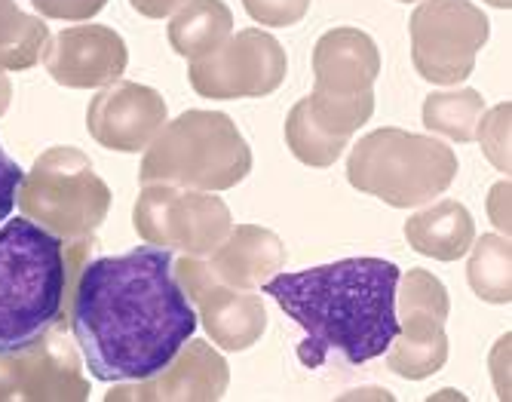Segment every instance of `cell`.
Wrapping results in <instances>:
<instances>
[{
    "mask_svg": "<svg viewBox=\"0 0 512 402\" xmlns=\"http://www.w3.org/2000/svg\"><path fill=\"white\" fill-rule=\"evenodd\" d=\"M71 332L99 381L157 375L197 332V310L175 280V255L138 246L89 261L74 292Z\"/></svg>",
    "mask_w": 512,
    "mask_h": 402,
    "instance_id": "cell-1",
    "label": "cell"
},
{
    "mask_svg": "<svg viewBox=\"0 0 512 402\" xmlns=\"http://www.w3.org/2000/svg\"><path fill=\"white\" fill-rule=\"evenodd\" d=\"M399 277V267L384 258H341L298 274H273L264 295L304 329L298 360L307 369L325 366L332 353L362 366L384 356L399 335Z\"/></svg>",
    "mask_w": 512,
    "mask_h": 402,
    "instance_id": "cell-2",
    "label": "cell"
},
{
    "mask_svg": "<svg viewBox=\"0 0 512 402\" xmlns=\"http://www.w3.org/2000/svg\"><path fill=\"white\" fill-rule=\"evenodd\" d=\"M68 283V252L56 234L25 215L0 228V356L37 344L56 326Z\"/></svg>",
    "mask_w": 512,
    "mask_h": 402,
    "instance_id": "cell-3",
    "label": "cell"
},
{
    "mask_svg": "<svg viewBox=\"0 0 512 402\" xmlns=\"http://www.w3.org/2000/svg\"><path fill=\"white\" fill-rule=\"evenodd\" d=\"M252 172V148L221 111H184L145 148L142 185L230 191Z\"/></svg>",
    "mask_w": 512,
    "mask_h": 402,
    "instance_id": "cell-4",
    "label": "cell"
},
{
    "mask_svg": "<svg viewBox=\"0 0 512 402\" xmlns=\"http://www.w3.org/2000/svg\"><path fill=\"white\" fill-rule=\"evenodd\" d=\"M454 175L457 154L445 142L396 126L368 132L347 157L350 185L396 209L433 203L451 188Z\"/></svg>",
    "mask_w": 512,
    "mask_h": 402,
    "instance_id": "cell-5",
    "label": "cell"
},
{
    "mask_svg": "<svg viewBox=\"0 0 512 402\" xmlns=\"http://www.w3.org/2000/svg\"><path fill=\"white\" fill-rule=\"evenodd\" d=\"M16 203L25 218L59 240H86L108 218L111 191L83 151L56 145L43 151L31 172L22 175Z\"/></svg>",
    "mask_w": 512,
    "mask_h": 402,
    "instance_id": "cell-6",
    "label": "cell"
},
{
    "mask_svg": "<svg viewBox=\"0 0 512 402\" xmlns=\"http://www.w3.org/2000/svg\"><path fill=\"white\" fill-rule=\"evenodd\" d=\"M316 86L307 96L310 117L347 139L375 114V80L381 74L378 43L359 28H332L313 47Z\"/></svg>",
    "mask_w": 512,
    "mask_h": 402,
    "instance_id": "cell-7",
    "label": "cell"
},
{
    "mask_svg": "<svg viewBox=\"0 0 512 402\" xmlns=\"http://www.w3.org/2000/svg\"><path fill=\"white\" fill-rule=\"evenodd\" d=\"M132 225L145 243L206 258L234 228V218L215 191L145 185L132 209Z\"/></svg>",
    "mask_w": 512,
    "mask_h": 402,
    "instance_id": "cell-8",
    "label": "cell"
},
{
    "mask_svg": "<svg viewBox=\"0 0 512 402\" xmlns=\"http://www.w3.org/2000/svg\"><path fill=\"white\" fill-rule=\"evenodd\" d=\"M491 22L473 0H421L411 13V62L424 80L463 83L488 43Z\"/></svg>",
    "mask_w": 512,
    "mask_h": 402,
    "instance_id": "cell-9",
    "label": "cell"
},
{
    "mask_svg": "<svg viewBox=\"0 0 512 402\" xmlns=\"http://www.w3.org/2000/svg\"><path fill=\"white\" fill-rule=\"evenodd\" d=\"M451 314L448 289L439 277L421 267H411L396 286V320L399 335L387 347V366L399 378L424 381L436 375L448 360L445 320Z\"/></svg>",
    "mask_w": 512,
    "mask_h": 402,
    "instance_id": "cell-10",
    "label": "cell"
},
{
    "mask_svg": "<svg viewBox=\"0 0 512 402\" xmlns=\"http://www.w3.org/2000/svg\"><path fill=\"white\" fill-rule=\"evenodd\" d=\"M289 59L279 40L261 28L230 34L212 53L191 59V86L203 99H261L286 80Z\"/></svg>",
    "mask_w": 512,
    "mask_h": 402,
    "instance_id": "cell-11",
    "label": "cell"
},
{
    "mask_svg": "<svg viewBox=\"0 0 512 402\" xmlns=\"http://www.w3.org/2000/svg\"><path fill=\"white\" fill-rule=\"evenodd\" d=\"M175 280L197 304L203 329L221 350H249L267 329V307L255 289H234L209 280L203 258L184 255L175 261Z\"/></svg>",
    "mask_w": 512,
    "mask_h": 402,
    "instance_id": "cell-12",
    "label": "cell"
},
{
    "mask_svg": "<svg viewBox=\"0 0 512 402\" xmlns=\"http://www.w3.org/2000/svg\"><path fill=\"white\" fill-rule=\"evenodd\" d=\"M169 123V108L151 86L114 80L89 102L86 129L108 151L138 154L145 151L157 132Z\"/></svg>",
    "mask_w": 512,
    "mask_h": 402,
    "instance_id": "cell-13",
    "label": "cell"
},
{
    "mask_svg": "<svg viewBox=\"0 0 512 402\" xmlns=\"http://www.w3.org/2000/svg\"><path fill=\"white\" fill-rule=\"evenodd\" d=\"M126 40L108 25H74L46 40L43 65L59 86L99 89L123 77Z\"/></svg>",
    "mask_w": 512,
    "mask_h": 402,
    "instance_id": "cell-14",
    "label": "cell"
},
{
    "mask_svg": "<svg viewBox=\"0 0 512 402\" xmlns=\"http://www.w3.org/2000/svg\"><path fill=\"white\" fill-rule=\"evenodd\" d=\"M230 372L224 356L215 353L206 341L188 338L172 360L151 378L135 381V387H117L108 393V402L138 399V402H191V399H221L227 390Z\"/></svg>",
    "mask_w": 512,
    "mask_h": 402,
    "instance_id": "cell-15",
    "label": "cell"
},
{
    "mask_svg": "<svg viewBox=\"0 0 512 402\" xmlns=\"http://www.w3.org/2000/svg\"><path fill=\"white\" fill-rule=\"evenodd\" d=\"M286 246L273 231L258 225H237L230 234L203 258L209 280L234 286V289H258L273 274L283 271Z\"/></svg>",
    "mask_w": 512,
    "mask_h": 402,
    "instance_id": "cell-16",
    "label": "cell"
},
{
    "mask_svg": "<svg viewBox=\"0 0 512 402\" xmlns=\"http://www.w3.org/2000/svg\"><path fill=\"white\" fill-rule=\"evenodd\" d=\"M13 366H0V399H86L89 384L83 381L71 350L46 344L37 353L19 350Z\"/></svg>",
    "mask_w": 512,
    "mask_h": 402,
    "instance_id": "cell-17",
    "label": "cell"
},
{
    "mask_svg": "<svg viewBox=\"0 0 512 402\" xmlns=\"http://www.w3.org/2000/svg\"><path fill=\"white\" fill-rule=\"evenodd\" d=\"M405 240L414 252L436 261H457L476 240V221L457 200H439L405 221Z\"/></svg>",
    "mask_w": 512,
    "mask_h": 402,
    "instance_id": "cell-18",
    "label": "cell"
},
{
    "mask_svg": "<svg viewBox=\"0 0 512 402\" xmlns=\"http://www.w3.org/2000/svg\"><path fill=\"white\" fill-rule=\"evenodd\" d=\"M234 31V13L224 0H184L169 22V43L184 59H200Z\"/></svg>",
    "mask_w": 512,
    "mask_h": 402,
    "instance_id": "cell-19",
    "label": "cell"
},
{
    "mask_svg": "<svg viewBox=\"0 0 512 402\" xmlns=\"http://www.w3.org/2000/svg\"><path fill=\"white\" fill-rule=\"evenodd\" d=\"M50 28L37 16L16 7V0H0V71H25L37 65L46 50Z\"/></svg>",
    "mask_w": 512,
    "mask_h": 402,
    "instance_id": "cell-20",
    "label": "cell"
},
{
    "mask_svg": "<svg viewBox=\"0 0 512 402\" xmlns=\"http://www.w3.org/2000/svg\"><path fill=\"white\" fill-rule=\"evenodd\" d=\"M482 114H485V99L470 86L454 89V93H430L424 102V126L460 145L476 142Z\"/></svg>",
    "mask_w": 512,
    "mask_h": 402,
    "instance_id": "cell-21",
    "label": "cell"
},
{
    "mask_svg": "<svg viewBox=\"0 0 512 402\" xmlns=\"http://www.w3.org/2000/svg\"><path fill=\"white\" fill-rule=\"evenodd\" d=\"M470 267L467 280L473 292L488 301V304H509L512 301V252H509V237L500 234H485L473 240L470 246Z\"/></svg>",
    "mask_w": 512,
    "mask_h": 402,
    "instance_id": "cell-22",
    "label": "cell"
},
{
    "mask_svg": "<svg viewBox=\"0 0 512 402\" xmlns=\"http://www.w3.org/2000/svg\"><path fill=\"white\" fill-rule=\"evenodd\" d=\"M286 145L304 166H316V169L335 166L341 160L344 148H350L347 139H338L332 132H325L310 117L307 99H301L286 117Z\"/></svg>",
    "mask_w": 512,
    "mask_h": 402,
    "instance_id": "cell-23",
    "label": "cell"
},
{
    "mask_svg": "<svg viewBox=\"0 0 512 402\" xmlns=\"http://www.w3.org/2000/svg\"><path fill=\"white\" fill-rule=\"evenodd\" d=\"M509 102L491 108L482 114L479 120V129H476V139L485 151V157L497 166V172H506L509 175Z\"/></svg>",
    "mask_w": 512,
    "mask_h": 402,
    "instance_id": "cell-24",
    "label": "cell"
},
{
    "mask_svg": "<svg viewBox=\"0 0 512 402\" xmlns=\"http://www.w3.org/2000/svg\"><path fill=\"white\" fill-rule=\"evenodd\" d=\"M243 7L258 25L292 28L307 16L310 0H243Z\"/></svg>",
    "mask_w": 512,
    "mask_h": 402,
    "instance_id": "cell-25",
    "label": "cell"
},
{
    "mask_svg": "<svg viewBox=\"0 0 512 402\" xmlns=\"http://www.w3.org/2000/svg\"><path fill=\"white\" fill-rule=\"evenodd\" d=\"M31 7L46 19L86 22L102 13L108 7V0H31Z\"/></svg>",
    "mask_w": 512,
    "mask_h": 402,
    "instance_id": "cell-26",
    "label": "cell"
},
{
    "mask_svg": "<svg viewBox=\"0 0 512 402\" xmlns=\"http://www.w3.org/2000/svg\"><path fill=\"white\" fill-rule=\"evenodd\" d=\"M22 175H25L22 166L0 148V221H7L16 206V191H19Z\"/></svg>",
    "mask_w": 512,
    "mask_h": 402,
    "instance_id": "cell-27",
    "label": "cell"
},
{
    "mask_svg": "<svg viewBox=\"0 0 512 402\" xmlns=\"http://www.w3.org/2000/svg\"><path fill=\"white\" fill-rule=\"evenodd\" d=\"M491 218H494V225L509 237V182H500L491 191Z\"/></svg>",
    "mask_w": 512,
    "mask_h": 402,
    "instance_id": "cell-28",
    "label": "cell"
},
{
    "mask_svg": "<svg viewBox=\"0 0 512 402\" xmlns=\"http://www.w3.org/2000/svg\"><path fill=\"white\" fill-rule=\"evenodd\" d=\"M132 10L145 19H163V16H172L184 0H129Z\"/></svg>",
    "mask_w": 512,
    "mask_h": 402,
    "instance_id": "cell-29",
    "label": "cell"
},
{
    "mask_svg": "<svg viewBox=\"0 0 512 402\" xmlns=\"http://www.w3.org/2000/svg\"><path fill=\"white\" fill-rule=\"evenodd\" d=\"M10 99H13V86H10V80L0 74V117L7 114V108H10Z\"/></svg>",
    "mask_w": 512,
    "mask_h": 402,
    "instance_id": "cell-30",
    "label": "cell"
},
{
    "mask_svg": "<svg viewBox=\"0 0 512 402\" xmlns=\"http://www.w3.org/2000/svg\"><path fill=\"white\" fill-rule=\"evenodd\" d=\"M485 4H491V7H497V10H509V7H512V0H485Z\"/></svg>",
    "mask_w": 512,
    "mask_h": 402,
    "instance_id": "cell-31",
    "label": "cell"
},
{
    "mask_svg": "<svg viewBox=\"0 0 512 402\" xmlns=\"http://www.w3.org/2000/svg\"><path fill=\"white\" fill-rule=\"evenodd\" d=\"M399 4H414V0H399Z\"/></svg>",
    "mask_w": 512,
    "mask_h": 402,
    "instance_id": "cell-32",
    "label": "cell"
}]
</instances>
